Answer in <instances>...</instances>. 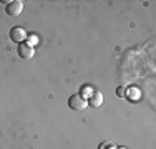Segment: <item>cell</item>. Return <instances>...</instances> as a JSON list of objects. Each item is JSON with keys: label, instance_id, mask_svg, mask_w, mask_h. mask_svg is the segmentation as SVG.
I'll return each instance as SVG.
<instances>
[{"label": "cell", "instance_id": "2", "mask_svg": "<svg viewBox=\"0 0 156 149\" xmlns=\"http://www.w3.org/2000/svg\"><path fill=\"white\" fill-rule=\"evenodd\" d=\"M23 10V2L22 0H13V2H9L5 5V12L10 17H18Z\"/></svg>", "mask_w": 156, "mask_h": 149}, {"label": "cell", "instance_id": "9", "mask_svg": "<svg viewBox=\"0 0 156 149\" xmlns=\"http://www.w3.org/2000/svg\"><path fill=\"white\" fill-rule=\"evenodd\" d=\"M103 146H105V147H108V149H118L116 146H115V144H111V143H108V144H103Z\"/></svg>", "mask_w": 156, "mask_h": 149}, {"label": "cell", "instance_id": "6", "mask_svg": "<svg viewBox=\"0 0 156 149\" xmlns=\"http://www.w3.org/2000/svg\"><path fill=\"white\" fill-rule=\"evenodd\" d=\"M91 93H93V88H91L90 85H83V86L80 88V93H78V95H80L81 98L88 99V98L91 96Z\"/></svg>", "mask_w": 156, "mask_h": 149}, {"label": "cell", "instance_id": "7", "mask_svg": "<svg viewBox=\"0 0 156 149\" xmlns=\"http://www.w3.org/2000/svg\"><path fill=\"white\" fill-rule=\"evenodd\" d=\"M116 95L118 96H125V88H118L116 89Z\"/></svg>", "mask_w": 156, "mask_h": 149}, {"label": "cell", "instance_id": "8", "mask_svg": "<svg viewBox=\"0 0 156 149\" xmlns=\"http://www.w3.org/2000/svg\"><path fill=\"white\" fill-rule=\"evenodd\" d=\"M27 43H28V42H27ZM28 45H30V47L37 45V36H32V38H30V43H28Z\"/></svg>", "mask_w": 156, "mask_h": 149}, {"label": "cell", "instance_id": "4", "mask_svg": "<svg viewBox=\"0 0 156 149\" xmlns=\"http://www.w3.org/2000/svg\"><path fill=\"white\" fill-rule=\"evenodd\" d=\"M17 53L20 58L23 60H30L33 57V53H35V50H33V47H30L28 43H20L17 48Z\"/></svg>", "mask_w": 156, "mask_h": 149}, {"label": "cell", "instance_id": "1", "mask_svg": "<svg viewBox=\"0 0 156 149\" xmlns=\"http://www.w3.org/2000/svg\"><path fill=\"white\" fill-rule=\"evenodd\" d=\"M87 106H88V101L85 98H81L80 95H72L68 98V108L73 111H83L87 109Z\"/></svg>", "mask_w": 156, "mask_h": 149}, {"label": "cell", "instance_id": "5", "mask_svg": "<svg viewBox=\"0 0 156 149\" xmlns=\"http://www.w3.org/2000/svg\"><path fill=\"white\" fill-rule=\"evenodd\" d=\"M87 101H88L90 106L98 108V106H101V104H103V95L100 91H93V93H91V96L87 99Z\"/></svg>", "mask_w": 156, "mask_h": 149}, {"label": "cell", "instance_id": "10", "mask_svg": "<svg viewBox=\"0 0 156 149\" xmlns=\"http://www.w3.org/2000/svg\"><path fill=\"white\" fill-rule=\"evenodd\" d=\"M118 149H128V147H123V146H121V147H118Z\"/></svg>", "mask_w": 156, "mask_h": 149}, {"label": "cell", "instance_id": "3", "mask_svg": "<svg viewBox=\"0 0 156 149\" xmlns=\"http://www.w3.org/2000/svg\"><path fill=\"white\" fill-rule=\"evenodd\" d=\"M9 36H10L12 42H15V43L20 45V43H23L25 40H27V32H25L22 27H13L12 30H10Z\"/></svg>", "mask_w": 156, "mask_h": 149}]
</instances>
